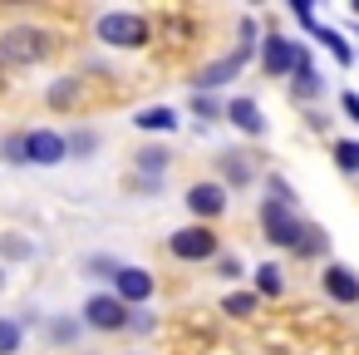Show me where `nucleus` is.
<instances>
[{"instance_id": "5701e85b", "label": "nucleus", "mask_w": 359, "mask_h": 355, "mask_svg": "<svg viewBox=\"0 0 359 355\" xmlns=\"http://www.w3.org/2000/svg\"><path fill=\"white\" fill-rule=\"evenodd\" d=\"M65 143H69V153H94V148H99L94 134H74V138H65Z\"/></svg>"}, {"instance_id": "aec40b11", "label": "nucleus", "mask_w": 359, "mask_h": 355, "mask_svg": "<svg viewBox=\"0 0 359 355\" xmlns=\"http://www.w3.org/2000/svg\"><path fill=\"white\" fill-rule=\"evenodd\" d=\"M222 311H226V316H251V311H256V296H251V291H236V296L222 301Z\"/></svg>"}, {"instance_id": "f8f14e48", "label": "nucleus", "mask_w": 359, "mask_h": 355, "mask_svg": "<svg viewBox=\"0 0 359 355\" xmlns=\"http://www.w3.org/2000/svg\"><path fill=\"white\" fill-rule=\"evenodd\" d=\"M295 99H320L325 94V84H320V75H315V65H310V55H300V65H295Z\"/></svg>"}, {"instance_id": "0eeeda50", "label": "nucleus", "mask_w": 359, "mask_h": 355, "mask_svg": "<svg viewBox=\"0 0 359 355\" xmlns=\"http://www.w3.org/2000/svg\"><path fill=\"white\" fill-rule=\"evenodd\" d=\"M251 60V50L241 45L236 55H226V60H217V65H207L202 75H197V94H207V89H222V84H231V75H241V65Z\"/></svg>"}, {"instance_id": "423d86ee", "label": "nucleus", "mask_w": 359, "mask_h": 355, "mask_svg": "<svg viewBox=\"0 0 359 355\" xmlns=\"http://www.w3.org/2000/svg\"><path fill=\"white\" fill-rule=\"evenodd\" d=\"M84 321H89L94 330H123V325H128V306H123L118 296H89Z\"/></svg>"}, {"instance_id": "a211bd4d", "label": "nucleus", "mask_w": 359, "mask_h": 355, "mask_svg": "<svg viewBox=\"0 0 359 355\" xmlns=\"http://www.w3.org/2000/svg\"><path fill=\"white\" fill-rule=\"evenodd\" d=\"M0 158H6V163H25V134H6V138H0Z\"/></svg>"}, {"instance_id": "1a4fd4ad", "label": "nucleus", "mask_w": 359, "mask_h": 355, "mask_svg": "<svg viewBox=\"0 0 359 355\" xmlns=\"http://www.w3.org/2000/svg\"><path fill=\"white\" fill-rule=\"evenodd\" d=\"M114 281H118V301H123V306L148 301V296H153V286H158L143 266H118V271H114Z\"/></svg>"}, {"instance_id": "39448f33", "label": "nucleus", "mask_w": 359, "mask_h": 355, "mask_svg": "<svg viewBox=\"0 0 359 355\" xmlns=\"http://www.w3.org/2000/svg\"><path fill=\"white\" fill-rule=\"evenodd\" d=\"M65 158H69L65 134H55V129H30L25 134V163H65Z\"/></svg>"}, {"instance_id": "a878e982", "label": "nucleus", "mask_w": 359, "mask_h": 355, "mask_svg": "<svg viewBox=\"0 0 359 355\" xmlns=\"http://www.w3.org/2000/svg\"><path fill=\"white\" fill-rule=\"evenodd\" d=\"M0 252H6V257H30V247H25V242H11V237L0 242Z\"/></svg>"}, {"instance_id": "b1692460", "label": "nucleus", "mask_w": 359, "mask_h": 355, "mask_svg": "<svg viewBox=\"0 0 359 355\" xmlns=\"http://www.w3.org/2000/svg\"><path fill=\"white\" fill-rule=\"evenodd\" d=\"M69 99H74V79H65V84L50 94V104H69Z\"/></svg>"}, {"instance_id": "2eb2a0df", "label": "nucleus", "mask_w": 359, "mask_h": 355, "mask_svg": "<svg viewBox=\"0 0 359 355\" xmlns=\"http://www.w3.org/2000/svg\"><path fill=\"white\" fill-rule=\"evenodd\" d=\"M315 40H320V45H325V50H330L339 65H354V50H349V45H344L334 30H325V25H320V30H315Z\"/></svg>"}, {"instance_id": "bb28decb", "label": "nucleus", "mask_w": 359, "mask_h": 355, "mask_svg": "<svg viewBox=\"0 0 359 355\" xmlns=\"http://www.w3.org/2000/svg\"><path fill=\"white\" fill-rule=\"evenodd\" d=\"M339 104H344V114H349V119H354V124H359V94H344V99H339Z\"/></svg>"}, {"instance_id": "dca6fc26", "label": "nucleus", "mask_w": 359, "mask_h": 355, "mask_svg": "<svg viewBox=\"0 0 359 355\" xmlns=\"http://www.w3.org/2000/svg\"><path fill=\"white\" fill-rule=\"evenodd\" d=\"M138 168L148 173V183H158V173H168V153L163 148H143L138 153Z\"/></svg>"}, {"instance_id": "c85d7f7f", "label": "nucleus", "mask_w": 359, "mask_h": 355, "mask_svg": "<svg viewBox=\"0 0 359 355\" xmlns=\"http://www.w3.org/2000/svg\"><path fill=\"white\" fill-rule=\"evenodd\" d=\"M0 291H6V271H0Z\"/></svg>"}, {"instance_id": "cd10ccee", "label": "nucleus", "mask_w": 359, "mask_h": 355, "mask_svg": "<svg viewBox=\"0 0 359 355\" xmlns=\"http://www.w3.org/2000/svg\"><path fill=\"white\" fill-rule=\"evenodd\" d=\"M349 11H354V20H359V0H354V6H349Z\"/></svg>"}, {"instance_id": "20e7f679", "label": "nucleus", "mask_w": 359, "mask_h": 355, "mask_svg": "<svg viewBox=\"0 0 359 355\" xmlns=\"http://www.w3.org/2000/svg\"><path fill=\"white\" fill-rule=\"evenodd\" d=\"M300 55H305V50H300L295 40H280V35H266V40H261V65H266L271 79L290 75V70L300 65Z\"/></svg>"}, {"instance_id": "393cba45", "label": "nucleus", "mask_w": 359, "mask_h": 355, "mask_svg": "<svg viewBox=\"0 0 359 355\" xmlns=\"http://www.w3.org/2000/svg\"><path fill=\"white\" fill-rule=\"evenodd\" d=\"M192 109H197V114H202V119H217V104H212V99H207V94H197V99H192Z\"/></svg>"}, {"instance_id": "7ed1b4c3", "label": "nucleus", "mask_w": 359, "mask_h": 355, "mask_svg": "<svg viewBox=\"0 0 359 355\" xmlns=\"http://www.w3.org/2000/svg\"><path fill=\"white\" fill-rule=\"evenodd\" d=\"M168 247L182 262H207V257H217V232L212 227H182V232L168 237Z\"/></svg>"}, {"instance_id": "c756f323", "label": "nucleus", "mask_w": 359, "mask_h": 355, "mask_svg": "<svg viewBox=\"0 0 359 355\" xmlns=\"http://www.w3.org/2000/svg\"><path fill=\"white\" fill-rule=\"evenodd\" d=\"M0 70H6V65H0Z\"/></svg>"}, {"instance_id": "f257e3e1", "label": "nucleus", "mask_w": 359, "mask_h": 355, "mask_svg": "<svg viewBox=\"0 0 359 355\" xmlns=\"http://www.w3.org/2000/svg\"><path fill=\"white\" fill-rule=\"evenodd\" d=\"M50 55V35L35 25H15L0 35V65H40Z\"/></svg>"}, {"instance_id": "9b49d317", "label": "nucleus", "mask_w": 359, "mask_h": 355, "mask_svg": "<svg viewBox=\"0 0 359 355\" xmlns=\"http://www.w3.org/2000/svg\"><path fill=\"white\" fill-rule=\"evenodd\" d=\"M217 168H222V188H246V183L256 178V168H251L241 153H222Z\"/></svg>"}, {"instance_id": "6e6552de", "label": "nucleus", "mask_w": 359, "mask_h": 355, "mask_svg": "<svg viewBox=\"0 0 359 355\" xmlns=\"http://www.w3.org/2000/svg\"><path fill=\"white\" fill-rule=\"evenodd\" d=\"M187 207L212 222V217L226 212V188H222V183H192V188H187Z\"/></svg>"}, {"instance_id": "f03ea898", "label": "nucleus", "mask_w": 359, "mask_h": 355, "mask_svg": "<svg viewBox=\"0 0 359 355\" xmlns=\"http://www.w3.org/2000/svg\"><path fill=\"white\" fill-rule=\"evenodd\" d=\"M94 35L104 45H114V50H138V45H148V20L128 15V11H109V15H99Z\"/></svg>"}, {"instance_id": "ddd939ff", "label": "nucleus", "mask_w": 359, "mask_h": 355, "mask_svg": "<svg viewBox=\"0 0 359 355\" xmlns=\"http://www.w3.org/2000/svg\"><path fill=\"white\" fill-rule=\"evenodd\" d=\"M226 114H231V124H236L241 134H251V138H256V134H266V119H261V109H256L251 99H236Z\"/></svg>"}, {"instance_id": "412c9836", "label": "nucleus", "mask_w": 359, "mask_h": 355, "mask_svg": "<svg viewBox=\"0 0 359 355\" xmlns=\"http://www.w3.org/2000/svg\"><path fill=\"white\" fill-rule=\"evenodd\" d=\"M256 286H261V296H280V266H261Z\"/></svg>"}, {"instance_id": "4be33fe9", "label": "nucleus", "mask_w": 359, "mask_h": 355, "mask_svg": "<svg viewBox=\"0 0 359 355\" xmlns=\"http://www.w3.org/2000/svg\"><path fill=\"white\" fill-rule=\"evenodd\" d=\"M290 11H295V20H300V25H305L310 35L320 30V25H315V11H310V0H295V6H290Z\"/></svg>"}, {"instance_id": "4468645a", "label": "nucleus", "mask_w": 359, "mask_h": 355, "mask_svg": "<svg viewBox=\"0 0 359 355\" xmlns=\"http://www.w3.org/2000/svg\"><path fill=\"white\" fill-rule=\"evenodd\" d=\"M133 124H138L143 134H172V129H177V114H172V109H143Z\"/></svg>"}, {"instance_id": "6ab92c4d", "label": "nucleus", "mask_w": 359, "mask_h": 355, "mask_svg": "<svg viewBox=\"0 0 359 355\" xmlns=\"http://www.w3.org/2000/svg\"><path fill=\"white\" fill-rule=\"evenodd\" d=\"M20 350V325L0 316V355H15Z\"/></svg>"}, {"instance_id": "f3484780", "label": "nucleus", "mask_w": 359, "mask_h": 355, "mask_svg": "<svg viewBox=\"0 0 359 355\" xmlns=\"http://www.w3.org/2000/svg\"><path fill=\"white\" fill-rule=\"evenodd\" d=\"M334 163H339L344 173H359V143H354V138H339V143H334Z\"/></svg>"}, {"instance_id": "9d476101", "label": "nucleus", "mask_w": 359, "mask_h": 355, "mask_svg": "<svg viewBox=\"0 0 359 355\" xmlns=\"http://www.w3.org/2000/svg\"><path fill=\"white\" fill-rule=\"evenodd\" d=\"M325 291H330L339 306H349V301H359V276L334 262V266H325Z\"/></svg>"}]
</instances>
